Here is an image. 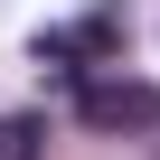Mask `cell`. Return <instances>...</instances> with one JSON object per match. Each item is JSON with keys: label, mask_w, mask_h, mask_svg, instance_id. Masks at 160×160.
<instances>
[{"label": "cell", "mask_w": 160, "mask_h": 160, "mask_svg": "<svg viewBox=\"0 0 160 160\" xmlns=\"http://www.w3.org/2000/svg\"><path fill=\"white\" fill-rule=\"evenodd\" d=\"M75 113H85V132H151L160 122V85H141V75H85Z\"/></svg>", "instance_id": "1"}, {"label": "cell", "mask_w": 160, "mask_h": 160, "mask_svg": "<svg viewBox=\"0 0 160 160\" xmlns=\"http://www.w3.org/2000/svg\"><path fill=\"white\" fill-rule=\"evenodd\" d=\"M38 75H57V85H85V47H75V28H38Z\"/></svg>", "instance_id": "2"}, {"label": "cell", "mask_w": 160, "mask_h": 160, "mask_svg": "<svg viewBox=\"0 0 160 160\" xmlns=\"http://www.w3.org/2000/svg\"><path fill=\"white\" fill-rule=\"evenodd\" d=\"M47 151V122L38 113H0V160H38Z\"/></svg>", "instance_id": "3"}, {"label": "cell", "mask_w": 160, "mask_h": 160, "mask_svg": "<svg viewBox=\"0 0 160 160\" xmlns=\"http://www.w3.org/2000/svg\"><path fill=\"white\" fill-rule=\"evenodd\" d=\"M122 38H132V28H122V10H94L85 28H75V47H85L94 66H104V57H122Z\"/></svg>", "instance_id": "4"}]
</instances>
